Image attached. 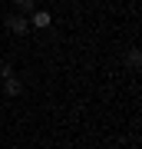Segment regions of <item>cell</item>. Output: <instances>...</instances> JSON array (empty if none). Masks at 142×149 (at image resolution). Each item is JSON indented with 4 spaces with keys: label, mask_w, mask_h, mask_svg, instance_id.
<instances>
[{
    "label": "cell",
    "mask_w": 142,
    "mask_h": 149,
    "mask_svg": "<svg viewBox=\"0 0 142 149\" xmlns=\"http://www.w3.org/2000/svg\"><path fill=\"white\" fill-rule=\"evenodd\" d=\"M7 27H10V33H17V37H23L26 30H30V20H26V17H7Z\"/></svg>",
    "instance_id": "obj_1"
},
{
    "label": "cell",
    "mask_w": 142,
    "mask_h": 149,
    "mask_svg": "<svg viewBox=\"0 0 142 149\" xmlns=\"http://www.w3.org/2000/svg\"><path fill=\"white\" fill-rule=\"evenodd\" d=\"M50 23H53V17H50L46 10H33V13H30V27H37V30H46Z\"/></svg>",
    "instance_id": "obj_2"
},
{
    "label": "cell",
    "mask_w": 142,
    "mask_h": 149,
    "mask_svg": "<svg viewBox=\"0 0 142 149\" xmlns=\"http://www.w3.org/2000/svg\"><path fill=\"white\" fill-rule=\"evenodd\" d=\"M3 93L7 96H20L23 93V83L17 80V76H7V80H3Z\"/></svg>",
    "instance_id": "obj_3"
},
{
    "label": "cell",
    "mask_w": 142,
    "mask_h": 149,
    "mask_svg": "<svg viewBox=\"0 0 142 149\" xmlns=\"http://www.w3.org/2000/svg\"><path fill=\"white\" fill-rule=\"evenodd\" d=\"M139 63H142V53H139V50H129V66L139 70Z\"/></svg>",
    "instance_id": "obj_4"
},
{
    "label": "cell",
    "mask_w": 142,
    "mask_h": 149,
    "mask_svg": "<svg viewBox=\"0 0 142 149\" xmlns=\"http://www.w3.org/2000/svg\"><path fill=\"white\" fill-rule=\"evenodd\" d=\"M13 3H17V7H23V10H30V13H33V0H13Z\"/></svg>",
    "instance_id": "obj_5"
},
{
    "label": "cell",
    "mask_w": 142,
    "mask_h": 149,
    "mask_svg": "<svg viewBox=\"0 0 142 149\" xmlns=\"http://www.w3.org/2000/svg\"><path fill=\"white\" fill-rule=\"evenodd\" d=\"M0 76H3V80H7V76H13V66H10V63H3V66H0Z\"/></svg>",
    "instance_id": "obj_6"
}]
</instances>
